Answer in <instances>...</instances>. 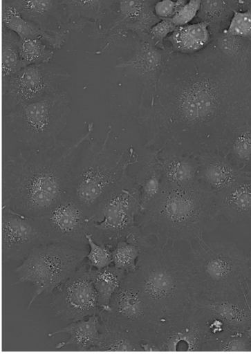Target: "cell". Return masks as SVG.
I'll use <instances>...</instances> for the list:
<instances>
[{
  "instance_id": "7c38bea8",
  "label": "cell",
  "mask_w": 251,
  "mask_h": 354,
  "mask_svg": "<svg viewBox=\"0 0 251 354\" xmlns=\"http://www.w3.org/2000/svg\"><path fill=\"white\" fill-rule=\"evenodd\" d=\"M91 268L90 261H84L53 295L50 306L62 320L76 322L103 312L91 278Z\"/></svg>"
},
{
  "instance_id": "5b68a950",
  "label": "cell",
  "mask_w": 251,
  "mask_h": 354,
  "mask_svg": "<svg viewBox=\"0 0 251 354\" xmlns=\"http://www.w3.org/2000/svg\"><path fill=\"white\" fill-rule=\"evenodd\" d=\"M189 246L198 299L251 301V267L235 243L203 239Z\"/></svg>"
},
{
  "instance_id": "9c48e42d",
  "label": "cell",
  "mask_w": 251,
  "mask_h": 354,
  "mask_svg": "<svg viewBox=\"0 0 251 354\" xmlns=\"http://www.w3.org/2000/svg\"><path fill=\"white\" fill-rule=\"evenodd\" d=\"M140 214L139 189L127 172L89 218L87 229L96 243L113 250L127 239Z\"/></svg>"
},
{
  "instance_id": "2e32d148",
  "label": "cell",
  "mask_w": 251,
  "mask_h": 354,
  "mask_svg": "<svg viewBox=\"0 0 251 354\" xmlns=\"http://www.w3.org/2000/svg\"><path fill=\"white\" fill-rule=\"evenodd\" d=\"M172 51L160 47L149 39H139L132 54L120 58L116 68L131 80H139L142 86L155 84Z\"/></svg>"
},
{
  "instance_id": "9a60e30c",
  "label": "cell",
  "mask_w": 251,
  "mask_h": 354,
  "mask_svg": "<svg viewBox=\"0 0 251 354\" xmlns=\"http://www.w3.org/2000/svg\"><path fill=\"white\" fill-rule=\"evenodd\" d=\"M53 241H64L88 250L89 216L83 207L70 194L46 214L37 217Z\"/></svg>"
},
{
  "instance_id": "7bdbcfd3",
  "label": "cell",
  "mask_w": 251,
  "mask_h": 354,
  "mask_svg": "<svg viewBox=\"0 0 251 354\" xmlns=\"http://www.w3.org/2000/svg\"><path fill=\"white\" fill-rule=\"evenodd\" d=\"M234 3H238L247 6L248 9H251V0H233Z\"/></svg>"
},
{
  "instance_id": "d590c367",
  "label": "cell",
  "mask_w": 251,
  "mask_h": 354,
  "mask_svg": "<svg viewBox=\"0 0 251 354\" xmlns=\"http://www.w3.org/2000/svg\"><path fill=\"white\" fill-rule=\"evenodd\" d=\"M140 251L136 245L127 241H119L112 251L114 266L127 273L136 269Z\"/></svg>"
},
{
  "instance_id": "cb8c5ba5",
  "label": "cell",
  "mask_w": 251,
  "mask_h": 354,
  "mask_svg": "<svg viewBox=\"0 0 251 354\" xmlns=\"http://www.w3.org/2000/svg\"><path fill=\"white\" fill-rule=\"evenodd\" d=\"M196 306L210 310L234 333L246 332L251 325V301H208L198 299Z\"/></svg>"
},
{
  "instance_id": "e0dca14e",
  "label": "cell",
  "mask_w": 251,
  "mask_h": 354,
  "mask_svg": "<svg viewBox=\"0 0 251 354\" xmlns=\"http://www.w3.org/2000/svg\"><path fill=\"white\" fill-rule=\"evenodd\" d=\"M118 0H60L63 9L66 29L77 33L90 26L89 37L91 39H105L106 28L103 19L115 14L113 7Z\"/></svg>"
},
{
  "instance_id": "f1b7e54d",
  "label": "cell",
  "mask_w": 251,
  "mask_h": 354,
  "mask_svg": "<svg viewBox=\"0 0 251 354\" xmlns=\"http://www.w3.org/2000/svg\"><path fill=\"white\" fill-rule=\"evenodd\" d=\"M212 36L205 22L176 27L166 39L173 53L191 55L204 50L210 43Z\"/></svg>"
},
{
  "instance_id": "ac0fdd59",
  "label": "cell",
  "mask_w": 251,
  "mask_h": 354,
  "mask_svg": "<svg viewBox=\"0 0 251 354\" xmlns=\"http://www.w3.org/2000/svg\"><path fill=\"white\" fill-rule=\"evenodd\" d=\"M198 162V181L213 193L224 189L247 178L246 171L236 165L220 152L208 151L196 156Z\"/></svg>"
},
{
  "instance_id": "5bb4252c",
  "label": "cell",
  "mask_w": 251,
  "mask_h": 354,
  "mask_svg": "<svg viewBox=\"0 0 251 354\" xmlns=\"http://www.w3.org/2000/svg\"><path fill=\"white\" fill-rule=\"evenodd\" d=\"M71 78L64 68L48 63L24 67L10 81L6 95V108L11 111L19 104L37 101L59 89Z\"/></svg>"
},
{
  "instance_id": "ab89813d",
  "label": "cell",
  "mask_w": 251,
  "mask_h": 354,
  "mask_svg": "<svg viewBox=\"0 0 251 354\" xmlns=\"http://www.w3.org/2000/svg\"><path fill=\"white\" fill-rule=\"evenodd\" d=\"M187 3V0H158L154 4L155 15L161 20L171 19Z\"/></svg>"
},
{
  "instance_id": "44dd1931",
  "label": "cell",
  "mask_w": 251,
  "mask_h": 354,
  "mask_svg": "<svg viewBox=\"0 0 251 354\" xmlns=\"http://www.w3.org/2000/svg\"><path fill=\"white\" fill-rule=\"evenodd\" d=\"M162 167V187H179L198 181V162L196 156L171 148L158 153Z\"/></svg>"
},
{
  "instance_id": "4dcf8cb0",
  "label": "cell",
  "mask_w": 251,
  "mask_h": 354,
  "mask_svg": "<svg viewBox=\"0 0 251 354\" xmlns=\"http://www.w3.org/2000/svg\"><path fill=\"white\" fill-rule=\"evenodd\" d=\"M127 272L114 266L91 270V278L97 293L98 304L103 312H109L111 299Z\"/></svg>"
},
{
  "instance_id": "bcb514c9",
  "label": "cell",
  "mask_w": 251,
  "mask_h": 354,
  "mask_svg": "<svg viewBox=\"0 0 251 354\" xmlns=\"http://www.w3.org/2000/svg\"><path fill=\"white\" fill-rule=\"evenodd\" d=\"M246 174L248 176H250L251 177V169L250 171H246Z\"/></svg>"
},
{
  "instance_id": "f546056e",
  "label": "cell",
  "mask_w": 251,
  "mask_h": 354,
  "mask_svg": "<svg viewBox=\"0 0 251 354\" xmlns=\"http://www.w3.org/2000/svg\"><path fill=\"white\" fill-rule=\"evenodd\" d=\"M2 28V95L6 97L12 79L24 68L19 49L20 38Z\"/></svg>"
},
{
  "instance_id": "7dc6e473",
  "label": "cell",
  "mask_w": 251,
  "mask_h": 354,
  "mask_svg": "<svg viewBox=\"0 0 251 354\" xmlns=\"http://www.w3.org/2000/svg\"><path fill=\"white\" fill-rule=\"evenodd\" d=\"M147 1L151 3H152L154 5V3L155 0H147Z\"/></svg>"
},
{
  "instance_id": "836d02e7",
  "label": "cell",
  "mask_w": 251,
  "mask_h": 354,
  "mask_svg": "<svg viewBox=\"0 0 251 354\" xmlns=\"http://www.w3.org/2000/svg\"><path fill=\"white\" fill-rule=\"evenodd\" d=\"M19 49L24 67L50 63L54 57L53 48L39 39H21Z\"/></svg>"
},
{
  "instance_id": "e575fe53",
  "label": "cell",
  "mask_w": 251,
  "mask_h": 354,
  "mask_svg": "<svg viewBox=\"0 0 251 354\" xmlns=\"http://www.w3.org/2000/svg\"><path fill=\"white\" fill-rule=\"evenodd\" d=\"M205 351H251V340L246 332L230 333L209 343Z\"/></svg>"
},
{
  "instance_id": "277c9868",
  "label": "cell",
  "mask_w": 251,
  "mask_h": 354,
  "mask_svg": "<svg viewBox=\"0 0 251 354\" xmlns=\"http://www.w3.org/2000/svg\"><path fill=\"white\" fill-rule=\"evenodd\" d=\"M134 271L159 322L196 307L198 298L192 265L180 248L155 243L140 250Z\"/></svg>"
},
{
  "instance_id": "f6af8a7d",
  "label": "cell",
  "mask_w": 251,
  "mask_h": 354,
  "mask_svg": "<svg viewBox=\"0 0 251 354\" xmlns=\"http://www.w3.org/2000/svg\"><path fill=\"white\" fill-rule=\"evenodd\" d=\"M248 261L250 264V266L251 267V249L249 255L248 256Z\"/></svg>"
},
{
  "instance_id": "52a82bcc",
  "label": "cell",
  "mask_w": 251,
  "mask_h": 354,
  "mask_svg": "<svg viewBox=\"0 0 251 354\" xmlns=\"http://www.w3.org/2000/svg\"><path fill=\"white\" fill-rule=\"evenodd\" d=\"M71 102L68 93L59 88L37 101L19 104L6 117L7 123L28 149L49 148L66 128Z\"/></svg>"
},
{
  "instance_id": "d4e9b609",
  "label": "cell",
  "mask_w": 251,
  "mask_h": 354,
  "mask_svg": "<svg viewBox=\"0 0 251 354\" xmlns=\"http://www.w3.org/2000/svg\"><path fill=\"white\" fill-rule=\"evenodd\" d=\"M207 46L243 76L251 56V39L229 35L223 29L212 37Z\"/></svg>"
},
{
  "instance_id": "1f68e13d",
  "label": "cell",
  "mask_w": 251,
  "mask_h": 354,
  "mask_svg": "<svg viewBox=\"0 0 251 354\" xmlns=\"http://www.w3.org/2000/svg\"><path fill=\"white\" fill-rule=\"evenodd\" d=\"M230 0H201L198 19L209 26L211 36L223 30L222 28L233 15Z\"/></svg>"
},
{
  "instance_id": "8fae6325",
  "label": "cell",
  "mask_w": 251,
  "mask_h": 354,
  "mask_svg": "<svg viewBox=\"0 0 251 354\" xmlns=\"http://www.w3.org/2000/svg\"><path fill=\"white\" fill-rule=\"evenodd\" d=\"M106 315L115 326L141 333L156 328L159 322L135 271L127 274L114 293L110 303V310Z\"/></svg>"
},
{
  "instance_id": "f35d334b",
  "label": "cell",
  "mask_w": 251,
  "mask_h": 354,
  "mask_svg": "<svg viewBox=\"0 0 251 354\" xmlns=\"http://www.w3.org/2000/svg\"><path fill=\"white\" fill-rule=\"evenodd\" d=\"M201 8V0H188L170 19L176 27L188 25L197 16Z\"/></svg>"
},
{
  "instance_id": "6da1fadb",
  "label": "cell",
  "mask_w": 251,
  "mask_h": 354,
  "mask_svg": "<svg viewBox=\"0 0 251 354\" xmlns=\"http://www.w3.org/2000/svg\"><path fill=\"white\" fill-rule=\"evenodd\" d=\"M250 116V84L207 46L172 52L158 81L143 86L137 119L147 131L144 149L196 156L223 152Z\"/></svg>"
},
{
  "instance_id": "d6a6232c",
  "label": "cell",
  "mask_w": 251,
  "mask_h": 354,
  "mask_svg": "<svg viewBox=\"0 0 251 354\" xmlns=\"http://www.w3.org/2000/svg\"><path fill=\"white\" fill-rule=\"evenodd\" d=\"M227 154L240 168L251 165V122L239 127L230 137Z\"/></svg>"
},
{
  "instance_id": "30bf717a",
  "label": "cell",
  "mask_w": 251,
  "mask_h": 354,
  "mask_svg": "<svg viewBox=\"0 0 251 354\" xmlns=\"http://www.w3.org/2000/svg\"><path fill=\"white\" fill-rule=\"evenodd\" d=\"M232 332L210 310L196 306L166 321L155 328L154 341L158 351H205L214 341Z\"/></svg>"
},
{
  "instance_id": "ffe728a7",
  "label": "cell",
  "mask_w": 251,
  "mask_h": 354,
  "mask_svg": "<svg viewBox=\"0 0 251 354\" xmlns=\"http://www.w3.org/2000/svg\"><path fill=\"white\" fill-rule=\"evenodd\" d=\"M217 212L231 223L251 221V177L214 193Z\"/></svg>"
},
{
  "instance_id": "74e56055",
  "label": "cell",
  "mask_w": 251,
  "mask_h": 354,
  "mask_svg": "<svg viewBox=\"0 0 251 354\" xmlns=\"http://www.w3.org/2000/svg\"><path fill=\"white\" fill-rule=\"evenodd\" d=\"M86 237L90 246L87 259L92 266L98 270L109 266L113 262V254L111 249L96 243L89 233L86 234Z\"/></svg>"
},
{
  "instance_id": "4fadbf2b",
  "label": "cell",
  "mask_w": 251,
  "mask_h": 354,
  "mask_svg": "<svg viewBox=\"0 0 251 354\" xmlns=\"http://www.w3.org/2000/svg\"><path fill=\"white\" fill-rule=\"evenodd\" d=\"M53 241L39 218L25 216L2 208L1 261H23L35 248Z\"/></svg>"
},
{
  "instance_id": "8d00e7d4",
  "label": "cell",
  "mask_w": 251,
  "mask_h": 354,
  "mask_svg": "<svg viewBox=\"0 0 251 354\" xmlns=\"http://www.w3.org/2000/svg\"><path fill=\"white\" fill-rule=\"evenodd\" d=\"M225 31L231 36L251 39V9L245 12L234 10L230 24Z\"/></svg>"
},
{
  "instance_id": "8992f818",
  "label": "cell",
  "mask_w": 251,
  "mask_h": 354,
  "mask_svg": "<svg viewBox=\"0 0 251 354\" xmlns=\"http://www.w3.org/2000/svg\"><path fill=\"white\" fill-rule=\"evenodd\" d=\"M111 127L102 144L92 138L78 157L74 167L70 195L90 218L107 196L120 184L133 162L125 155L109 148Z\"/></svg>"
},
{
  "instance_id": "7a4b0ae2",
  "label": "cell",
  "mask_w": 251,
  "mask_h": 354,
  "mask_svg": "<svg viewBox=\"0 0 251 354\" xmlns=\"http://www.w3.org/2000/svg\"><path fill=\"white\" fill-rule=\"evenodd\" d=\"M93 122L74 140H58L46 149L19 150L2 166V208L37 218L71 191L72 174L83 145L92 138Z\"/></svg>"
},
{
  "instance_id": "d6986e66",
  "label": "cell",
  "mask_w": 251,
  "mask_h": 354,
  "mask_svg": "<svg viewBox=\"0 0 251 354\" xmlns=\"http://www.w3.org/2000/svg\"><path fill=\"white\" fill-rule=\"evenodd\" d=\"M2 25L16 33L21 39H39L56 50H60L70 37L68 30H44L37 24L21 17L8 0H2Z\"/></svg>"
},
{
  "instance_id": "3957f363",
  "label": "cell",
  "mask_w": 251,
  "mask_h": 354,
  "mask_svg": "<svg viewBox=\"0 0 251 354\" xmlns=\"http://www.w3.org/2000/svg\"><path fill=\"white\" fill-rule=\"evenodd\" d=\"M214 193L197 181L179 187H162L138 216V226L158 245H192L214 232L220 221Z\"/></svg>"
},
{
  "instance_id": "4316f807",
  "label": "cell",
  "mask_w": 251,
  "mask_h": 354,
  "mask_svg": "<svg viewBox=\"0 0 251 354\" xmlns=\"http://www.w3.org/2000/svg\"><path fill=\"white\" fill-rule=\"evenodd\" d=\"M151 6L154 5L147 0H118L116 18L106 28L105 39L109 36L112 44H118L129 32L133 33L145 10Z\"/></svg>"
},
{
  "instance_id": "ee69618b",
  "label": "cell",
  "mask_w": 251,
  "mask_h": 354,
  "mask_svg": "<svg viewBox=\"0 0 251 354\" xmlns=\"http://www.w3.org/2000/svg\"><path fill=\"white\" fill-rule=\"evenodd\" d=\"M246 333L247 335H248V337H250V340H251V325L248 328V330H246Z\"/></svg>"
},
{
  "instance_id": "83f0119b",
  "label": "cell",
  "mask_w": 251,
  "mask_h": 354,
  "mask_svg": "<svg viewBox=\"0 0 251 354\" xmlns=\"http://www.w3.org/2000/svg\"><path fill=\"white\" fill-rule=\"evenodd\" d=\"M101 338L92 351H144L145 340L139 332L124 330L106 317L101 320Z\"/></svg>"
},
{
  "instance_id": "ba28073f",
  "label": "cell",
  "mask_w": 251,
  "mask_h": 354,
  "mask_svg": "<svg viewBox=\"0 0 251 354\" xmlns=\"http://www.w3.org/2000/svg\"><path fill=\"white\" fill-rule=\"evenodd\" d=\"M89 250L64 241H52L32 250L15 270L14 284L28 283L33 292L28 308L40 295H54L87 258Z\"/></svg>"
},
{
  "instance_id": "7402d4cb",
  "label": "cell",
  "mask_w": 251,
  "mask_h": 354,
  "mask_svg": "<svg viewBox=\"0 0 251 354\" xmlns=\"http://www.w3.org/2000/svg\"><path fill=\"white\" fill-rule=\"evenodd\" d=\"M146 157L134 176L140 192L141 213L158 197L162 188V167L159 151L145 149Z\"/></svg>"
},
{
  "instance_id": "603a6c76",
  "label": "cell",
  "mask_w": 251,
  "mask_h": 354,
  "mask_svg": "<svg viewBox=\"0 0 251 354\" xmlns=\"http://www.w3.org/2000/svg\"><path fill=\"white\" fill-rule=\"evenodd\" d=\"M8 2L21 17L45 31L53 30L48 29L51 18L57 21L60 29L66 30L60 0H8Z\"/></svg>"
},
{
  "instance_id": "b9f144b4",
  "label": "cell",
  "mask_w": 251,
  "mask_h": 354,
  "mask_svg": "<svg viewBox=\"0 0 251 354\" xmlns=\"http://www.w3.org/2000/svg\"><path fill=\"white\" fill-rule=\"evenodd\" d=\"M243 77L251 85V56L247 62Z\"/></svg>"
},
{
  "instance_id": "484cf974",
  "label": "cell",
  "mask_w": 251,
  "mask_h": 354,
  "mask_svg": "<svg viewBox=\"0 0 251 354\" xmlns=\"http://www.w3.org/2000/svg\"><path fill=\"white\" fill-rule=\"evenodd\" d=\"M101 314L90 316L86 320L84 319L73 322L71 324L50 333L48 335L53 337L55 335L64 333L71 336L67 342L58 344L56 348L59 349L64 346L71 345L80 351H91L98 344L101 338Z\"/></svg>"
},
{
  "instance_id": "60d3db41",
  "label": "cell",
  "mask_w": 251,
  "mask_h": 354,
  "mask_svg": "<svg viewBox=\"0 0 251 354\" xmlns=\"http://www.w3.org/2000/svg\"><path fill=\"white\" fill-rule=\"evenodd\" d=\"M176 28L170 19H162L156 24L150 30L149 40L160 47H165L166 41Z\"/></svg>"
}]
</instances>
